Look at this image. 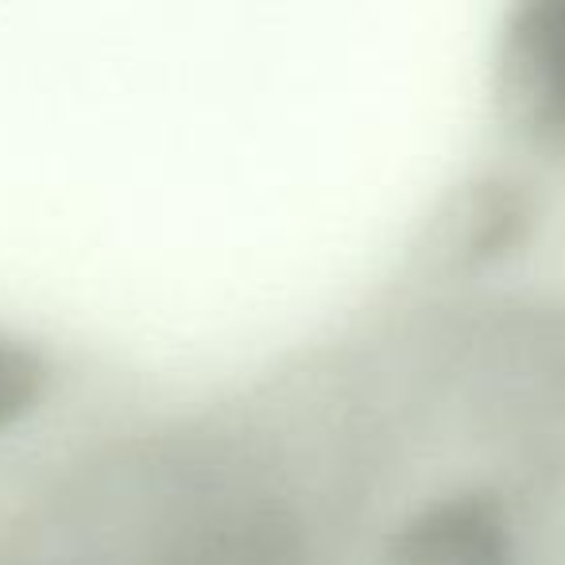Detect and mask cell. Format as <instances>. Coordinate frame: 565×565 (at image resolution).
I'll return each instance as SVG.
<instances>
[{"label":"cell","mask_w":565,"mask_h":565,"mask_svg":"<svg viewBox=\"0 0 565 565\" xmlns=\"http://www.w3.org/2000/svg\"><path fill=\"white\" fill-rule=\"evenodd\" d=\"M43 384H47V372L35 361V353H28L17 341H0V430L20 423L35 407Z\"/></svg>","instance_id":"6da1fadb"}]
</instances>
